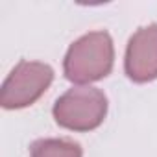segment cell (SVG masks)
I'll list each match as a JSON object with an SVG mask.
<instances>
[{
    "instance_id": "6da1fadb",
    "label": "cell",
    "mask_w": 157,
    "mask_h": 157,
    "mask_svg": "<svg viewBox=\"0 0 157 157\" xmlns=\"http://www.w3.org/2000/svg\"><path fill=\"white\" fill-rule=\"evenodd\" d=\"M115 61L113 39L105 30L89 32L74 41L65 56V78L72 83H93L111 74Z\"/></svg>"
},
{
    "instance_id": "7a4b0ae2",
    "label": "cell",
    "mask_w": 157,
    "mask_h": 157,
    "mask_svg": "<svg viewBox=\"0 0 157 157\" xmlns=\"http://www.w3.org/2000/svg\"><path fill=\"white\" fill-rule=\"evenodd\" d=\"M56 122L70 131H93L107 115V98L96 87H72L54 104Z\"/></svg>"
},
{
    "instance_id": "3957f363",
    "label": "cell",
    "mask_w": 157,
    "mask_h": 157,
    "mask_svg": "<svg viewBox=\"0 0 157 157\" xmlns=\"http://www.w3.org/2000/svg\"><path fill=\"white\" fill-rule=\"evenodd\" d=\"M54 82V70L41 61H19L10 72L0 93L4 109H24L35 104Z\"/></svg>"
},
{
    "instance_id": "277c9868",
    "label": "cell",
    "mask_w": 157,
    "mask_h": 157,
    "mask_svg": "<svg viewBox=\"0 0 157 157\" xmlns=\"http://www.w3.org/2000/svg\"><path fill=\"white\" fill-rule=\"evenodd\" d=\"M124 70L135 83L157 80V24L139 28L128 43Z\"/></svg>"
},
{
    "instance_id": "5b68a950",
    "label": "cell",
    "mask_w": 157,
    "mask_h": 157,
    "mask_svg": "<svg viewBox=\"0 0 157 157\" xmlns=\"http://www.w3.org/2000/svg\"><path fill=\"white\" fill-rule=\"evenodd\" d=\"M32 157H83L82 146L68 139H39L30 146Z\"/></svg>"
}]
</instances>
